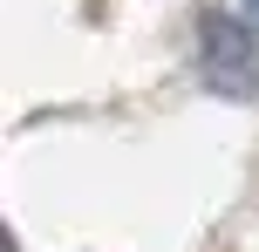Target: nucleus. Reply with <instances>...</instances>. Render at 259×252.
Instances as JSON below:
<instances>
[{
  "mask_svg": "<svg viewBox=\"0 0 259 252\" xmlns=\"http://www.w3.org/2000/svg\"><path fill=\"white\" fill-rule=\"evenodd\" d=\"M205 75H211V89H225V95H252L259 89V48L246 41V27L219 21V14L205 21Z\"/></svg>",
  "mask_w": 259,
  "mask_h": 252,
  "instance_id": "1",
  "label": "nucleus"
},
{
  "mask_svg": "<svg viewBox=\"0 0 259 252\" xmlns=\"http://www.w3.org/2000/svg\"><path fill=\"white\" fill-rule=\"evenodd\" d=\"M246 14H252V21H259V0H246Z\"/></svg>",
  "mask_w": 259,
  "mask_h": 252,
  "instance_id": "2",
  "label": "nucleus"
}]
</instances>
